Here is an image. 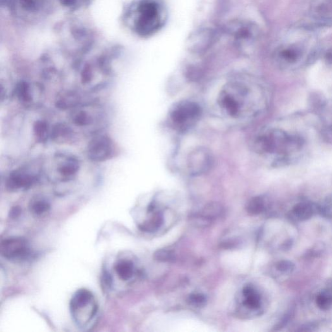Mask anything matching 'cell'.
Listing matches in <instances>:
<instances>
[{
    "label": "cell",
    "instance_id": "6da1fadb",
    "mask_svg": "<svg viewBox=\"0 0 332 332\" xmlns=\"http://www.w3.org/2000/svg\"><path fill=\"white\" fill-rule=\"evenodd\" d=\"M256 85L249 79H234L224 85L219 93V108L226 116L238 120L247 118L258 112Z\"/></svg>",
    "mask_w": 332,
    "mask_h": 332
},
{
    "label": "cell",
    "instance_id": "7a4b0ae2",
    "mask_svg": "<svg viewBox=\"0 0 332 332\" xmlns=\"http://www.w3.org/2000/svg\"><path fill=\"white\" fill-rule=\"evenodd\" d=\"M135 11L134 31L141 37H150L164 25L167 14L163 4L157 0H141Z\"/></svg>",
    "mask_w": 332,
    "mask_h": 332
},
{
    "label": "cell",
    "instance_id": "3957f363",
    "mask_svg": "<svg viewBox=\"0 0 332 332\" xmlns=\"http://www.w3.org/2000/svg\"><path fill=\"white\" fill-rule=\"evenodd\" d=\"M201 106L190 100H182L175 103L169 112V122L173 129L184 132L191 129L200 120Z\"/></svg>",
    "mask_w": 332,
    "mask_h": 332
},
{
    "label": "cell",
    "instance_id": "277c9868",
    "mask_svg": "<svg viewBox=\"0 0 332 332\" xmlns=\"http://www.w3.org/2000/svg\"><path fill=\"white\" fill-rule=\"evenodd\" d=\"M69 309L75 321L83 324L94 317L98 306L93 293L86 289H80L72 296Z\"/></svg>",
    "mask_w": 332,
    "mask_h": 332
},
{
    "label": "cell",
    "instance_id": "5b68a950",
    "mask_svg": "<svg viewBox=\"0 0 332 332\" xmlns=\"http://www.w3.org/2000/svg\"><path fill=\"white\" fill-rule=\"evenodd\" d=\"M289 136L279 129H273L259 134L254 139L253 148L259 155H273L286 152Z\"/></svg>",
    "mask_w": 332,
    "mask_h": 332
},
{
    "label": "cell",
    "instance_id": "8992f818",
    "mask_svg": "<svg viewBox=\"0 0 332 332\" xmlns=\"http://www.w3.org/2000/svg\"><path fill=\"white\" fill-rule=\"evenodd\" d=\"M301 37H297L288 40L283 43L276 52V57L278 61L287 64H295L302 59L305 53L309 50V45L313 44L312 36L307 34Z\"/></svg>",
    "mask_w": 332,
    "mask_h": 332
},
{
    "label": "cell",
    "instance_id": "52a82bcc",
    "mask_svg": "<svg viewBox=\"0 0 332 332\" xmlns=\"http://www.w3.org/2000/svg\"><path fill=\"white\" fill-rule=\"evenodd\" d=\"M0 254L9 260L20 261L28 259L32 254V250L26 238L11 237L2 241Z\"/></svg>",
    "mask_w": 332,
    "mask_h": 332
},
{
    "label": "cell",
    "instance_id": "ba28073f",
    "mask_svg": "<svg viewBox=\"0 0 332 332\" xmlns=\"http://www.w3.org/2000/svg\"><path fill=\"white\" fill-rule=\"evenodd\" d=\"M186 163L187 170L190 174L194 176L203 175L212 168V154L208 149L198 147L188 154Z\"/></svg>",
    "mask_w": 332,
    "mask_h": 332
},
{
    "label": "cell",
    "instance_id": "9c48e42d",
    "mask_svg": "<svg viewBox=\"0 0 332 332\" xmlns=\"http://www.w3.org/2000/svg\"><path fill=\"white\" fill-rule=\"evenodd\" d=\"M115 147L112 139L107 135H99L88 144V158L95 162H105L114 157Z\"/></svg>",
    "mask_w": 332,
    "mask_h": 332
},
{
    "label": "cell",
    "instance_id": "30bf717a",
    "mask_svg": "<svg viewBox=\"0 0 332 332\" xmlns=\"http://www.w3.org/2000/svg\"><path fill=\"white\" fill-rule=\"evenodd\" d=\"M310 12L320 25H332V0H313Z\"/></svg>",
    "mask_w": 332,
    "mask_h": 332
},
{
    "label": "cell",
    "instance_id": "8fae6325",
    "mask_svg": "<svg viewBox=\"0 0 332 332\" xmlns=\"http://www.w3.org/2000/svg\"><path fill=\"white\" fill-rule=\"evenodd\" d=\"M34 175L24 170H16L11 173L6 182V188L10 192H17L30 188L36 182Z\"/></svg>",
    "mask_w": 332,
    "mask_h": 332
},
{
    "label": "cell",
    "instance_id": "7c38bea8",
    "mask_svg": "<svg viewBox=\"0 0 332 332\" xmlns=\"http://www.w3.org/2000/svg\"><path fill=\"white\" fill-rule=\"evenodd\" d=\"M74 137L73 130L68 125L59 123L51 130L50 138L58 143H68Z\"/></svg>",
    "mask_w": 332,
    "mask_h": 332
},
{
    "label": "cell",
    "instance_id": "4fadbf2b",
    "mask_svg": "<svg viewBox=\"0 0 332 332\" xmlns=\"http://www.w3.org/2000/svg\"><path fill=\"white\" fill-rule=\"evenodd\" d=\"M80 170V163L76 158L69 157L58 168L57 172L62 179L68 180L76 176Z\"/></svg>",
    "mask_w": 332,
    "mask_h": 332
},
{
    "label": "cell",
    "instance_id": "5bb4252c",
    "mask_svg": "<svg viewBox=\"0 0 332 332\" xmlns=\"http://www.w3.org/2000/svg\"><path fill=\"white\" fill-rule=\"evenodd\" d=\"M244 296V305L247 309L251 310H258L261 305V297L258 293L253 288L247 286L242 291Z\"/></svg>",
    "mask_w": 332,
    "mask_h": 332
},
{
    "label": "cell",
    "instance_id": "9a60e30c",
    "mask_svg": "<svg viewBox=\"0 0 332 332\" xmlns=\"http://www.w3.org/2000/svg\"><path fill=\"white\" fill-rule=\"evenodd\" d=\"M114 269L119 278L123 281H128L134 274V264L128 259H123L115 265Z\"/></svg>",
    "mask_w": 332,
    "mask_h": 332
},
{
    "label": "cell",
    "instance_id": "2e32d148",
    "mask_svg": "<svg viewBox=\"0 0 332 332\" xmlns=\"http://www.w3.org/2000/svg\"><path fill=\"white\" fill-rule=\"evenodd\" d=\"M223 213V208L220 204L216 203H211L206 204L203 210L199 212L198 215L201 218L206 220L207 222L211 224L213 220L220 217Z\"/></svg>",
    "mask_w": 332,
    "mask_h": 332
},
{
    "label": "cell",
    "instance_id": "e0dca14e",
    "mask_svg": "<svg viewBox=\"0 0 332 332\" xmlns=\"http://www.w3.org/2000/svg\"><path fill=\"white\" fill-rule=\"evenodd\" d=\"M33 134L38 143L46 141L51 134L48 123L44 120H38L36 122L33 126Z\"/></svg>",
    "mask_w": 332,
    "mask_h": 332
},
{
    "label": "cell",
    "instance_id": "ac0fdd59",
    "mask_svg": "<svg viewBox=\"0 0 332 332\" xmlns=\"http://www.w3.org/2000/svg\"><path fill=\"white\" fill-rule=\"evenodd\" d=\"M293 217L298 221L309 220L314 214V209L311 204L305 203L297 204L292 210Z\"/></svg>",
    "mask_w": 332,
    "mask_h": 332
},
{
    "label": "cell",
    "instance_id": "d6986e66",
    "mask_svg": "<svg viewBox=\"0 0 332 332\" xmlns=\"http://www.w3.org/2000/svg\"><path fill=\"white\" fill-rule=\"evenodd\" d=\"M51 206L49 202L42 198H37L31 201L30 210L31 213L35 216H40L48 212Z\"/></svg>",
    "mask_w": 332,
    "mask_h": 332
},
{
    "label": "cell",
    "instance_id": "ffe728a7",
    "mask_svg": "<svg viewBox=\"0 0 332 332\" xmlns=\"http://www.w3.org/2000/svg\"><path fill=\"white\" fill-rule=\"evenodd\" d=\"M16 95L20 102L30 103L33 100L32 92L30 84L22 81L16 85Z\"/></svg>",
    "mask_w": 332,
    "mask_h": 332
},
{
    "label": "cell",
    "instance_id": "44dd1931",
    "mask_svg": "<svg viewBox=\"0 0 332 332\" xmlns=\"http://www.w3.org/2000/svg\"><path fill=\"white\" fill-rule=\"evenodd\" d=\"M266 208L264 199L262 197H254L248 202L246 210L251 216H256L263 212Z\"/></svg>",
    "mask_w": 332,
    "mask_h": 332
},
{
    "label": "cell",
    "instance_id": "7402d4cb",
    "mask_svg": "<svg viewBox=\"0 0 332 332\" xmlns=\"http://www.w3.org/2000/svg\"><path fill=\"white\" fill-rule=\"evenodd\" d=\"M316 304L320 309L324 310L332 309V289L322 291L316 298Z\"/></svg>",
    "mask_w": 332,
    "mask_h": 332
},
{
    "label": "cell",
    "instance_id": "603a6c76",
    "mask_svg": "<svg viewBox=\"0 0 332 332\" xmlns=\"http://www.w3.org/2000/svg\"><path fill=\"white\" fill-rule=\"evenodd\" d=\"M163 223L162 214H157L151 220L146 221L139 225V229L146 232H153L161 227Z\"/></svg>",
    "mask_w": 332,
    "mask_h": 332
},
{
    "label": "cell",
    "instance_id": "cb8c5ba5",
    "mask_svg": "<svg viewBox=\"0 0 332 332\" xmlns=\"http://www.w3.org/2000/svg\"><path fill=\"white\" fill-rule=\"evenodd\" d=\"M72 120L74 124L79 127L88 126L92 124V117L84 110L74 112Z\"/></svg>",
    "mask_w": 332,
    "mask_h": 332
},
{
    "label": "cell",
    "instance_id": "d4e9b609",
    "mask_svg": "<svg viewBox=\"0 0 332 332\" xmlns=\"http://www.w3.org/2000/svg\"><path fill=\"white\" fill-rule=\"evenodd\" d=\"M45 0H19L20 6L24 10L37 12L42 8Z\"/></svg>",
    "mask_w": 332,
    "mask_h": 332
},
{
    "label": "cell",
    "instance_id": "484cf974",
    "mask_svg": "<svg viewBox=\"0 0 332 332\" xmlns=\"http://www.w3.org/2000/svg\"><path fill=\"white\" fill-rule=\"evenodd\" d=\"M154 258L161 262H172L174 261L175 255L172 251L167 249H160L154 254Z\"/></svg>",
    "mask_w": 332,
    "mask_h": 332
},
{
    "label": "cell",
    "instance_id": "4316f807",
    "mask_svg": "<svg viewBox=\"0 0 332 332\" xmlns=\"http://www.w3.org/2000/svg\"><path fill=\"white\" fill-rule=\"evenodd\" d=\"M310 105L315 109H321L326 105V99L321 93L314 92L310 96Z\"/></svg>",
    "mask_w": 332,
    "mask_h": 332
},
{
    "label": "cell",
    "instance_id": "83f0119b",
    "mask_svg": "<svg viewBox=\"0 0 332 332\" xmlns=\"http://www.w3.org/2000/svg\"><path fill=\"white\" fill-rule=\"evenodd\" d=\"M187 301L189 304L194 305V306L200 307L206 304V298L203 294L196 293V294L190 295Z\"/></svg>",
    "mask_w": 332,
    "mask_h": 332
},
{
    "label": "cell",
    "instance_id": "f1b7e54d",
    "mask_svg": "<svg viewBox=\"0 0 332 332\" xmlns=\"http://www.w3.org/2000/svg\"><path fill=\"white\" fill-rule=\"evenodd\" d=\"M276 268L281 273L290 274L294 270L295 265L290 261H280L276 264Z\"/></svg>",
    "mask_w": 332,
    "mask_h": 332
},
{
    "label": "cell",
    "instance_id": "f546056e",
    "mask_svg": "<svg viewBox=\"0 0 332 332\" xmlns=\"http://www.w3.org/2000/svg\"><path fill=\"white\" fill-rule=\"evenodd\" d=\"M93 78L92 69L90 67H86L81 74V81L84 85H86L92 81Z\"/></svg>",
    "mask_w": 332,
    "mask_h": 332
},
{
    "label": "cell",
    "instance_id": "4dcf8cb0",
    "mask_svg": "<svg viewBox=\"0 0 332 332\" xmlns=\"http://www.w3.org/2000/svg\"><path fill=\"white\" fill-rule=\"evenodd\" d=\"M322 135H323L324 138L326 139V141L332 144V126L327 127L324 129L322 132Z\"/></svg>",
    "mask_w": 332,
    "mask_h": 332
},
{
    "label": "cell",
    "instance_id": "1f68e13d",
    "mask_svg": "<svg viewBox=\"0 0 332 332\" xmlns=\"http://www.w3.org/2000/svg\"><path fill=\"white\" fill-rule=\"evenodd\" d=\"M21 212V209L20 208V207H18V206L13 207V208H12V210L10 211L11 217L13 218H17L20 215Z\"/></svg>",
    "mask_w": 332,
    "mask_h": 332
},
{
    "label": "cell",
    "instance_id": "d6a6232c",
    "mask_svg": "<svg viewBox=\"0 0 332 332\" xmlns=\"http://www.w3.org/2000/svg\"><path fill=\"white\" fill-rule=\"evenodd\" d=\"M62 5L66 7H73L76 6L78 0H60Z\"/></svg>",
    "mask_w": 332,
    "mask_h": 332
},
{
    "label": "cell",
    "instance_id": "836d02e7",
    "mask_svg": "<svg viewBox=\"0 0 332 332\" xmlns=\"http://www.w3.org/2000/svg\"><path fill=\"white\" fill-rule=\"evenodd\" d=\"M326 61L328 63L332 64V50L327 52L325 56Z\"/></svg>",
    "mask_w": 332,
    "mask_h": 332
}]
</instances>
